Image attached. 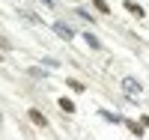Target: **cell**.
Here are the masks:
<instances>
[{
  "instance_id": "cell-1",
  "label": "cell",
  "mask_w": 149,
  "mask_h": 140,
  "mask_svg": "<svg viewBox=\"0 0 149 140\" xmlns=\"http://www.w3.org/2000/svg\"><path fill=\"white\" fill-rule=\"evenodd\" d=\"M122 90H125V95H128V98H137V95L143 93V86L134 81V78H122Z\"/></svg>"
},
{
  "instance_id": "cell-2",
  "label": "cell",
  "mask_w": 149,
  "mask_h": 140,
  "mask_svg": "<svg viewBox=\"0 0 149 140\" xmlns=\"http://www.w3.org/2000/svg\"><path fill=\"white\" fill-rule=\"evenodd\" d=\"M54 33L60 36V39H66V42H72V39H74V30H72V27H66V24H60V21H54Z\"/></svg>"
},
{
  "instance_id": "cell-3",
  "label": "cell",
  "mask_w": 149,
  "mask_h": 140,
  "mask_svg": "<svg viewBox=\"0 0 149 140\" xmlns=\"http://www.w3.org/2000/svg\"><path fill=\"white\" fill-rule=\"evenodd\" d=\"M27 116H30V122H33V125H39V128H45V125H48V119L42 116V110H36V107H33V110H27Z\"/></svg>"
},
{
  "instance_id": "cell-4",
  "label": "cell",
  "mask_w": 149,
  "mask_h": 140,
  "mask_svg": "<svg viewBox=\"0 0 149 140\" xmlns=\"http://www.w3.org/2000/svg\"><path fill=\"white\" fill-rule=\"evenodd\" d=\"M125 9L131 12V15H137V18H143V6H140V3H134V0H125Z\"/></svg>"
},
{
  "instance_id": "cell-5",
  "label": "cell",
  "mask_w": 149,
  "mask_h": 140,
  "mask_svg": "<svg viewBox=\"0 0 149 140\" xmlns=\"http://www.w3.org/2000/svg\"><path fill=\"white\" fill-rule=\"evenodd\" d=\"M122 122L128 125V131H131V134H137V137H143V125H140V122H134V119H122Z\"/></svg>"
},
{
  "instance_id": "cell-6",
  "label": "cell",
  "mask_w": 149,
  "mask_h": 140,
  "mask_svg": "<svg viewBox=\"0 0 149 140\" xmlns=\"http://www.w3.org/2000/svg\"><path fill=\"white\" fill-rule=\"evenodd\" d=\"M21 18H24V21H30V24H42L39 15H33V12H27V9H21Z\"/></svg>"
},
{
  "instance_id": "cell-7",
  "label": "cell",
  "mask_w": 149,
  "mask_h": 140,
  "mask_svg": "<svg viewBox=\"0 0 149 140\" xmlns=\"http://www.w3.org/2000/svg\"><path fill=\"white\" fill-rule=\"evenodd\" d=\"M98 116H104L107 122H122V116H116V113H110V110H102Z\"/></svg>"
},
{
  "instance_id": "cell-8",
  "label": "cell",
  "mask_w": 149,
  "mask_h": 140,
  "mask_svg": "<svg viewBox=\"0 0 149 140\" xmlns=\"http://www.w3.org/2000/svg\"><path fill=\"white\" fill-rule=\"evenodd\" d=\"M84 39H86V45H90V48H102V42H98L93 33H84Z\"/></svg>"
},
{
  "instance_id": "cell-9",
  "label": "cell",
  "mask_w": 149,
  "mask_h": 140,
  "mask_svg": "<svg viewBox=\"0 0 149 140\" xmlns=\"http://www.w3.org/2000/svg\"><path fill=\"white\" fill-rule=\"evenodd\" d=\"M60 107H63L66 113H74V104H72V98H60Z\"/></svg>"
},
{
  "instance_id": "cell-10",
  "label": "cell",
  "mask_w": 149,
  "mask_h": 140,
  "mask_svg": "<svg viewBox=\"0 0 149 140\" xmlns=\"http://www.w3.org/2000/svg\"><path fill=\"white\" fill-rule=\"evenodd\" d=\"M93 6H95L98 12H104V15H107V12H110V6L104 3V0H93Z\"/></svg>"
},
{
  "instance_id": "cell-11",
  "label": "cell",
  "mask_w": 149,
  "mask_h": 140,
  "mask_svg": "<svg viewBox=\"0 0 149 140\" xmlns=\"http://www.w3.org/2000/svg\"><path fill=\"white\" fill-rule=\"evenodd\" d=\"M74 15H78V18H84V21H95V18H93L86 9H74Z\"/></svg>"
},
{
  "instance_id": "cell-12",
  "label": "cell",
  "mask_w": 149,
  "mask_h": 140,
  "mask_svg": "<svg viewBox=\"0 0 149 140\" xmlns=\"http://www.w3.org/2000/svg\"><path fill=\"white\" fill-rule=\"evenodd\" d=\"M69 86H72L74 93H84V84H81V81H69Z\"/></svg>"
},
{
  "instance_id": "cell-13",
  "label": "cell",
  "mask_w": 149,
  "mask_h": 140,
  "mask_svg": "<svg viewBox=\"0 0 149 140\" xmlns=\"http://www.w3.org/2000/svg\"><path fill=\"white\" fill-rule=\"evenodd\" d=\"M140 125H146V128H149V116H143V119H140Z\"/></svg>"
}]
</instances>
